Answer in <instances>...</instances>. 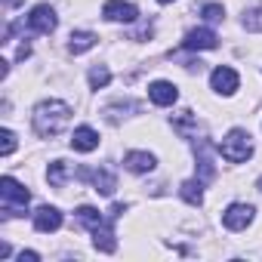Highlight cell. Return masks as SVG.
Listing matches in <instances>:
<instances>
[{
  "mask_svg": "<svg viewBox=\"0 0 262 262\" xmlns=\"http://www.w3.org/2000/svg\"><path fill=\"white\" fill-rule=\"evenodd\" d=\"M111 222H114V216L108 213V219H105L99 228H93V244H96V250H102V253H114V250H117V241H114V228H111Z\"/></svg>",
  "mask_w": 262,
  "mask_h": 262,
  "instance_id": "9",
  "label": "cell"
},
{
  "mask_svg": "<svg viewBox=\"0 0 262 262\" xmlns=\"http://www.w3.org/2000/svg\"><path fill=\"white\" fill-rule=\"evenodd\" d=\"M158 4H173V0H158Z\"/></svg>",
  "mask_w": 262,
  "mask_h": 262,
  "instance_id": "28",
  "label": "cell"
},
{
  "mask_svg": "<svg viewBox=\"0 0 262 262\" xmlns=\"http://www.w3.org/2000/svg\"><path fill=\"white\" fill-rule=\"evenodd\" d=\"M19 259H22V262H25V259H28V262H37V259H40V256H37V253H34V250H28V253H25V250H22V253H19Z\"/></svg>",
  "mask_w": 262,
  "mask_h": 262,
  "instance_id": "25",
  "label": "cell"
},
{
  "mask_svg": "<svg viewBox=\"0 0 262 262\" xmlns=\"http://www.w3.org/2000/svg\"><path fill=\"white\" fill-rule=\"evenodd\" d=\"M96 34L93 31H74L71 37H68V50L74 53V56H80V53H86V50H93L96 47Z\"/></svg>",
  "mask_w": 262,
  "mask_h": 262,
  "instance_id": "16",
  "label": "cell"
},
{
  "mask_svg": "<svg viewBox=\"0 0 262 262\" xmlns=\"http://www.w3.org/2000/svg\"><path fill=\"white\" fill-rule=\"evenodd\" d=\"M148 96H151L155 105H173V102L179 99V90H176V83H170V80H155V83L148 86Z\"/></svg>",
  "mask_w": 262,
  "mask_h": 262,
  "instance_id": "10",
  "label": "cell"
},
{
  "mask_svg": "<svg viewBox=\"0 0 262 262\" xmlns=\"http://www.w3.org/2000/svg\"><path fill=\"white\" fill-rule=\"evenodd\" d=\"M71 148L74 151H96L99 148V133L93 126H77L71 136Z\"/></svg>",
  "mask_w": 262,
  "mask_h": 262,
  "instance_id": "11",
  "label": "cell"
},
{
  "mask_svg": "<svg viewBox=\"0 0 262 262\" xmlns=\"http://www.w3.org/2000/svg\"><path fill=\"white\" fill-rule=\"evenodd\" d=\"M108 80H111V71H108L105 65H93V68H90V86H93V90L108 86Z\"/></svg>",
  "mask_w": 262,
  "mask_h": 262,
  "instance_id": "20",
  "label": "cell"
},
{
  "mask_svg": "<svg viewBox=\"0 0 262 262\" xmlns=\"http://www.w3.org/2000/svg\"><path fill=\"white\" fill-rule=\"evenodd\" d=\"M256 185H259V191H262V179H259V182H256Z\"/></svg>",
  "mask_w": 262,
  "mask_h": 262,
  "instance_id": "29",
  "label": "cell"
},
{
  "mask_svg": "<svg viewBox=\"0 0 262 262\" xmlns=\"http://www.w3.org/2000/svg\"><path fill=\"white\" fill-rule=\"evenodd\" d=\"M194 155H198V179L201 182H210L216 176V167H213V158H210V142H198L194 145Z\"/></svg>",
  "mask_w": 262,
  "mask_h": 262,
  "instance_id": "12",
  "label": "cell"
},
{
  "mask_svg": "<svg viewBox=\"0 0 262 262\" xmlns=\"http://www.w3.org/2000/svg\"><path fill=\"white\" fill-rule=\"evenodd\" d=\"M210 83H213V90H216V93H225V96H231V93L237 90L241 77H237V71H234V68H228V65H219V68L210 74Z\"/></svg>",
  "mask_w": 262,
  "mask_h": 262,
  "instance_id": "6",
  "label": "cell"
},
{
  "mask_svg": "<svg viewBox=\"0 0 262 262\" xmlns=\"http://www.w3.org/2000/svg\"><path fill=\"white\" fill-rule=\"evenodd\" d=\"M219 155H222L228 164H244V161L253 155L250 133H247V129H231V133L222 139V145H219Z\"/></svg>",
  "mask_w": 262,
  "mask_h": 262,
  "instance_id": "2",
  "label": "cell"
},
{
  "mask_svg": "<svg viewBox=\"0 0 262 262\" xmlns=\"http://www.w3.org/2000/svg\"><path fill=\"white\" fill-rule=\"evenodd\" d=\"M244 28H247V31H262V10L244 13Z\"/></svg>",
  "mask_w": 262,
  "mask_h": 262,
  "instance_id": "22",
  "label": "cell"
},
{
  "mask_svg": "<svg viewBox=\"0 0 262 262\" xmlns=\"http://www.w3.org/2000/svg\"><path fill=\"white\" fill-rule=\"evenodd\" d=\"M0 198H4V213H7V216H13V207L25 210V207H28V201H31L28 188H25V185H19L13 176H4V179H0Z\"/></svg>",
  "mask_w": 262,
  "mask_h": 262,
  "instance_id": "3",
  "label": "cell"
},
{
  "mask_svg": "<svg viewBox=\"0 0 262 262\" xmlns=\"http://www.w3.org/2000/svg\"><path fill=\"white\" fill-rule=\"evenodd\" d=\"M90 179H93V191H99V194H105V198H111V194H114V188H117L114 173H111V170H105V167L93 170V173H90Z\"/></svg>",
  "mask_w": 262,
  "mask_h": 262,
  "instance_id": "14",
  "label": "cell"
},
{
  "mask_svg": "<svg viewBox=\"0 0 262 262\" xmlns=\"http://www.w3.org/2000/svg\"><path fill=\"white\" fill-rule=\"evenodd\" d=\"M123 164H126L129 173H151L155 170V155H148V151H129L123 158Z\"/></svg>",
  "mask_w": 262,
  "mask_h": 262,
  "instance_id": "15",
  "label": "cell"
},
{
  "mask_svg": "<svg viewBox=\"0 0 262 262\" xmlns=\"http://www.w3.org/2000/svg\"><path fill=\"white\" fill-rule=\"evenodd\" d=\"M28 56H31V47H28V43H22V47H19V59H22V62H25V59H28Z\"/></svg>",
  "mask_w": 262,
  "mask_h": 262,
  "instance_id": "26",
  "label": "cell"
},
{
  "mask_svg": "<svg viewBox=\"0 0 262 262\" xmlns=\"http://www.w3.org/2000/svg\"><path fill=\"white\" fill-rule=\"evenodd\" d=\"M77 219L93 231V228H99L102 222H105V216L99 213V210H93V207H77Z\"/></svg>",
  "mask_w": 262,
  "mask_h": 262,
  "instance_id": "19",
  "label": "cell"
},
{
  "mask_svg": "<svg viewBox=\"0 0 262 262\" xmlns=\"http://www.w3.org/2000/svg\"><path fill=\"white\" fill-rule=\"evenodd\" d=\"M176 133H182V136H191L194 133V114L191 111H179V117H176Z\"/></svg>",
  "mask_w": 262,
  "mask_h": 262,
  "instance_id": "21",
  "label": "cell"
},
{
  "mask_svg": "<svg viewBox=\"0 0 262 262\" xmlns=\"http://www.w3.org/2000/svg\"><path fill=\"white\" fill-rule=\"evenodd\" d=\"M59 225H62V213H59L56 207H40V210L34 213V228H37V231L50 234V231H56Z\"/></svg>",
  "mask_w": 262,
  "mask_h": 262,
  "instance_id": "13",
  "label": "cell"
},
{
  "mask_svg": "<svg viewBox=\"0 0 262 262\" xmlns=\"http://www.w3.org/2000/svg\"><path fill=\"white\" fill-rule=\"evenodd\" d=\"M102 16H105L108 22H136L139 10H136L133 4H123V0H108L105 10H102Z\"/></svg>",
  "mask_w": 262,
  "mask_h": 262,
  "instance_id": "7",
  "label": "cell"
},
{
  "mask_svg": "<svg viewBox=\"0 0 262 262\" xmlns=\"http://www.w3.org/2000/svg\"><path fill=\"white\" fill-rule=\"evenodd\" d=\"M253 207L250 204H231L225 213H222V225L228 228V231H241V228H247L250 222H253Z\"/></svg>",
  "mask_w": 262,
  "mask_h": 262,
  "instance_id": "5",
  "label": "cell"
},
{
  "mask_svg": "<svg viewBox=\"0 0 262 262\" xmlns=\"http://www.w3.org/2000/svg\"><path fill=\"white\" fill-rule=\"evenodd\" d=\"M204 182L201 179H188V182H182V188H179V194H182V201L185 204H191V207H198L201 201H204Z\"/></svg>",
  "mask_w": 262,
  "mask_h": 262,
  "instance_id": "17",
  "label": "cell"
},
{
  "mask_svg": "<svg viewBox=\"0 0 262 262\" xmlns=\"http://www.w3.org/2000/svg\"><path fill=\"white\" fill-rule=\"evenodd\" d=\"M201 13H204V19H207V22H222V16H225V10H222L219 4H207Z\"/></svg>",
  "mask_w": 262,
  "mask_h": 262,
  "instance_id": "24",
  "label": "cell"
},
{
  "mask_svg": "<svg viewBox=\"0 0 262 262\" xmlns=\"http://www.w3.org/2000/svg\"><path fill=\"white\" fill-rule=\"evenodd\" d=\"M68 120H71V108L59 99H47L34 108V133L43 139H53L68 126Z\"/></svg>",
  "mask_w": 262,
  "mask_h": 262,
  "instance_id": "1",
  "label": "cell"
},
{
  "mask_svg": "<svg viewBox=\"0 0 262 262\" xmlns=\"http://www.w3.org/2000/svg\"><path fill=\"white\" fill-rule=\"evenodd\" d=\"M0 139H4V145H0V155L10 158V155L16 151V136H13V129H4V133H0Z\"/></svg>",
  "mask_w": 262,
  "mask_h": 262,
  "instance_id": "23",
  "label": "cell"
},
{
  "mask_svg": "<svg viewBox=\"0 0 262 262\" xmlns=\"http://www.w3.org/2000/svg\"><path fill=\"white\" fill-rule=\"evenodd\" d=\"M7 4H10V7H19V4H22V0H7Z\"/></svg>",
  "mask_w": 262,
  "mask_h": 262,
  "instance_id": "27",
  "label": "cell"
},
{
  "mask_svg": "<svg viewBox=\"0 0 262 262\" xmlns=\"http://www.w3.org/2000/svg\"><path fill=\"white\" fill-rule=\"evenodd\" d=\"M216 43H219V37H216V31H210V28H194V31H188L185 40H182L185 50H216Z\"/></svg>",
  "mask_w": 262,
  "mask_h": 262,
  "instance_id": "8",
  "label": "cell"
},
{
  "mask_svg": "<svg viewBox=\"0 0 262 262\" xmlns=\"http://www.w3.org/2000/svg\"><path fill=\"white\" fill-rule=\"evenodd\" d=\"M47 179H50L53 188H62L65 179H68V164H65V161H53L50 170H47Z\"/></svg>",
  "mask_w": 262,
  "mask_h": 262,
  "instance_id": "18",
  "label": "cell"
},
{
  "mask_svg": "<svg viewBox=\"0 0 262 262\" xmlns=\"http://www.w3.org/2000/svg\"><path fill=\"white\" fill-rule=\"evenodd\" d=\"M28 28L37 34H53L56 31V10L50 4H37L28 16Z\"/></svg>",
  "mask_w": 262,
  "mask_h": 262,
  "instance_id": "4",
  "label": "cell"
}]
</instances>
